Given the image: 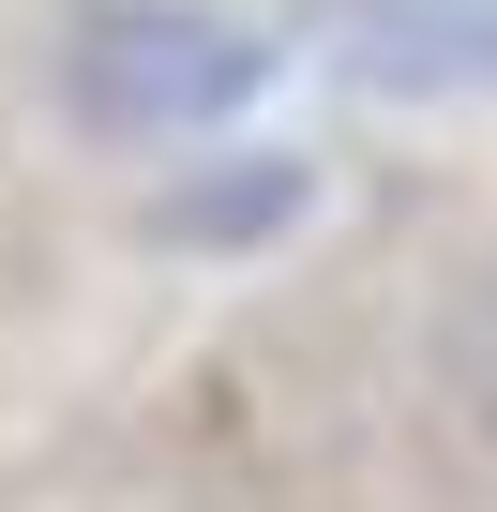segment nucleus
<instances>
[{
    "label": "nucleus",
    "mask_w": 497,
    "mask_h": 512,
    "mask_svg": "<svg viewBox=\"0 0 497 512\" xmlns=\"http://www.w3.org/2000/svg\"><path fill=\"white\" fill-rule=\"evenodd\" d=\"M437 407H452L467 452H497V256L437 302Z\"/></svg>",
    "instance_id": "nucleus-4"
},
{
    "label": "nucleus",
    "mask_w": 497,
    "mask_h": 512,
    "mask_svg": "<svg viewBox=\"0 0 497 512\" xmlns=\"http://www.w3.org/2000/svg\"><path fill=\"white\" fill-rule=\"evenodd\" d=\"M302 211H317V166H302V151H226V166H196V181H166V196H151V241L226 256V241L302 226Z\"/></svg>",
    "instance_id": "nucleus-3"
},
{
    "label": "nucleus",
    "mask_w": 497,
    "mask_h": 512,
    "mask_svg": "<svg viewBox=\"0 0 497 512\" xmlns=\"http://www.w3.org/2000/svg\"><path fill=\"white\" fill-rule=\"evenodd\" d=\"M61 91L91 136H211L272 91V46L226 16V0H76V31H61Z\"/></svg>",
    "instance_id": "nucleus-1"
},
{
    "label": "nucleus",
    "mask_w": 497,
    "mask_h": 512,
    "mask_svg": "<svg viewBox=\"0 0 497 512\" xmlns=\"http://www.w3.org/2000/svg\"><path fill=\"white\" fill-rule=\"evenodd\" d=\"M332 76L392 91V106H467L497 91V0H287Z\"/></svg>",
    "instance_id": "nucleus-2"
}]
</instances>
